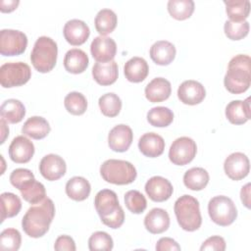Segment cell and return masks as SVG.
Returning a JSON list of instances; mask_svg holds the SVG:
<instances>
[{
	"label": "cell",
	"instance_id": "5b68a950",
	"mask_svg": "<svg viewBox=\"0 0 251 251\" xmlns=\"http://www.w3.org/2000/svg\"><path fill=\"white\" fill-rule=\"evenodd\" d=\"M57 55V43L51 37L40 36L33 45L30 61L35 70L40 73H48L55 67Z\"/></svg>",
	"mask_w": 251,
	"mask_h": 251
},
{
	"label": "cell",
	"instance_id": "44dd1931",
	"mask_svg": "<svg viewBox=\"0 0 251 251\" xmlns=\"http://www.w3.org/2000/svg\"><path fill=\"white\" fill-rule=\"evenodd\" d=\"M138 148L144 156L155 158L164 152L165 141L161 135L155 132H147L139 138Z\"/></svg>",
	"mask_w": 251,
	"mask_h": 251
},
{
	"label": "cell",
	"instance_id": "ee69618b",
	"mask_svg": "<svg viewBox=\"0 0 251 251\" xmlns=\"http://www.w3.org/2000/svg\"><path fill=\"white\" fill-rule=\"evenodd\" d=\"M226 249V241L222 236L214 235L207 238L201 245L200 250H217V251H224Z\"/></svg>",
	"mask_w": 251,
	"mask_h": 251
},
{
	"label": "cell",
	"instance_id": "6da1fadb",
	"mask_svg": "<svg viewBox=\"0 0 251 251\" xmlns=\"http://www.w3.org/2000/svg\"><path fill=\"white\" fill-rule=\"evenodd\" d=\"M54 216L55 205L50 198L45 197L25 212L22 220L23 229L30 237H41L48 231Z\"/></svg>",
	"mask_w": 251,
	"mask_h": 251
},
{
	"label": "cell",
	"instance_id": "8fae6325",
	"mask_svg": "<svg viewBox=\"0 0 251 251\" xmlns=\"http://www.w3.org/2000/svg\"><path fill=\"white\" fill-rule=\"evenodd\" d=\"M226 175L233 179L239 180L247 176L250 170L248 157L241 152H234L227 156L224 163Z\"/></svg>",
	"mask_w": 251,
	"mask_h": 251
},
{
	"label": "cell",
	"instance_id": "c3c4849f",
	"mask_svg": "<svg viewBox=\"0 0 251 251\" xmlns=\"http://www.w3.org/2000/svg\"><path fill=\"white\" fill-rule=\"evenodd\" d=\"M250 183H246L244 186H242L240 191V197L241 201L244 204L246 208H250Z\"/></svg>",
	"mask_w": 251,
	"mask_h": 251
},
{
	"label": "cell",
	"instance_id": "7a4b0ae2",
	"mask_svg": "<svg viewBox=\"0 0 251 251\" xmlns=\"http://www.w3.org/2000/svg\"><path fill=\"white\" fill-rule=\"evenodd\" d=\"M250 65L251 60L248 55L238 54L230 59L224 78V84L227 91L240 94L249 88L251 84Z\"/></svg>",
	"mask_w": 251,
	"mask_h": 251
},
{
	"label": "cell",
	"instance_id": "60d3db41",
	"mask_svg": "<svg viewBox=\"0 0 251 251\" xmlns=\"http://www.w3.org/2000/svg\"><path fill=\"white\" fill-rule=\"evenodd\" d=\"M224 29L227 38L231 40H239L244 38L248 34L249 23L247 21L234 22L228 20L225 23Z\"/></svg>",
	"mask_w": 251,
	"mask_h": 251
},
{
	"label": "cell",
	"instance_id": "83f0119b",
	"mask_svg": "<svg viewBox=\"0 0 251 251\" xmlns=\"http://www.w3.org/2000/svg\"><path fill=\"white\" fill-rule=\"evenodd\" d=\"M0 114L1 118L7 123L17 124L24 119L25 115V108L20 100L11 98L2 103L0 107Z\"/></svg>",
	"mask_w": 251,
	"mask_h": 251
},
{
	"label": "cell",
	"instance_id": "cb8c5ba5",
	"mask_svg": "<svg viewBox=\"0 0 251 251\" xmlns=\"http://www.w3.org/2000/svg\"><path fill=\"white\" fill-rule=\"evenodd\" d=\"M151 59L160 66L171 64L176 57V47L173 43L167 40L156 41L150 48Z\"/></svg>",
	"mask_w": 251,
	"mask_h": 251
},
{
	"label": "cell",
	"instance_id": "484cf974",
	"mask_svg": "<svg viewBox=\"0 0 251 251\" xmlns=\"http://www.w3.org/2000/svg\"><path fill=\"white\" fill-rule=\"evenodd\" d=\"M87 54L78 48L70 49L64 58V67L66 71L72 74H80L88 67Z\"/></svg>",
	"mask_w": 251,
	"mask_h": 251
},
{
	"label": "cell",
	"instance_id": "4316f807",
	"mask_svg": "<svg viewBox=\"0 0 251 251\" xmlns=\"http://www.w3.org/2000/svg\"><path fill=\"white\" fill-rule=\"evenodd\" d=\"M50 129L47 120L39 116L28 118L22 127L23 133L33 139H42L46 137L50 132Z\"/></svg>",
	"mask_w": 251,
	"mask_h": 251
},
{
	"label": "cell",
	"instance_id": "3957f363",
	"mask_svg": "<svg viewBox=\"0 0 251 251\" xmlns=\"http://www.w3.org/2000/svg\"><path fill=\"white\" fill-rule=\"evenodd\" d=\"M96 212L101 222L111 228H119L125 221V212L119 203L118 196L111 189H102L94 199Z\"/></svg>",
	"mask_w": 251,
	"mask_h": 251
},
{
	"label": "cell",
	"instance_id": "d6986e66",
	"mask_svg": "<svg viewBox=\"0 0 251 251\" xmlns=\"http://www.w3.org/2000/svg\"><path fill=\"white\" fill-rule=\"evenodd\" d=\"M146 229L153 233L159 234L166 231L170 226V217L166 210L162 208H153L144 218Z\"/></svg>",
	"mask_w": 251,
	"mask_h": 251
},
{
	"label": "cell",
	"instance_id": "74e56055",
	"mask_svg": "<svg viewBox=\"0 0 251 251\" xmlns=\"http://www.w3.org/2000/svg\"><path fill=\"white\" fill-rule=\"evenodd\" d=\"M65 108L72 115H82L87 108V100L83 94L77 91L70 92L64 99Z\"/></svg>",
	"mask_w": 251,
	"mask_h": 251
},
{
	"label": "cell",
	"instance_id": "5bb4252c",
	"mask_svg": "<svg viewBox=\"0 0 251 251\" xmlns=\"http://www.w3.org/2000/svg\"><path fill=\"white\" fill-rule=\"evenodd\" d=\"M133 133L131 128L124 124L115 126L109 132L108 144L115 152H126L131 145Z\"/></svg>",
	"mask_w": 251,
	"mask_h": 251
},
{
	"label": "cell",
	"instance_id": "30bf717a",
	"mask_svg": "<svg viewBox=\"0 0 251 251\" xmlns=\"http://www.w3.org/2000/svg\"><path fill=\"white\" fill-rule=\"evenodd\" d=\"M197 152L195 141L187 136L176 138L169 150L170 161L177 166H184L190 163Z\"/></svg>",
	"mask_w": 251,
	"mask_h": 251
},
{
	"label": "cell",
	"instance_id": "f546056e",
	"mask_svg": "<svg viewBox=\"0 0 251 251\" xmlns=\"http://www.w3.org/2000/svg\"><path fill=\"white\" fill-rule=\"evenodd\" d=\"M209 182L208 172L200 167H194L187 170L183 176L184 185L191 190H202Z\"/></svg>",
	"mask_w": 251,
	"mask_h": 251
},
{
	"label": "cell",
	"instance_id": "b9f144b4",
	"mask_svg": "<svg viewBox=\"0 0 251 251\" xmlns=\"http://www.w3.org/2000/svg\"><path fill=\"white\" fill-rule=\"evenodd\" d=\"M113 246L112 237L105 231H96L88 239V248L90 251H110L113 249Z\"/></svg>",
	"mask_w": 251,
	"mask_h": 251
},
{
	"label": "cell",
	"instance_id": "ba28073f",
	"mask_svg": "<svg viewBox=\"0 0 251 251\" xmlns=\"http://www.w3.org/2000/svg\"><path fill=\"white\" fill-rule=\"evenodd\" d=\"M31 76V71L24 62L5 63L0 67V83L5 88L21 86Z\"/></svg>",
	"mask_w": 251,
	"mask_h": 251
},
{
	"label": "cell",
	"instance_id": "ac0fdd59",
	"mask_svg": "<svg viewBox=\"0 0 251 251\" xmlns=\"http://www.w3.org/2000/svg\"><path fill=\"white\" fill-rule=\"evenodd\" d=\"M65 39L71 45H81L83 44L90 34L89 26L81 20L73 19L68 21L63 29Z\"/></svg>",
	"mask_w": 251,
	"mask_h": 251
},
{
	"label": "cell",
	"instance_id": "ab89813d",
	"mask_svg": "<svg viewBox=\"0 0 251 251\" xmlns=\"http://www.w3.org/2000/svg\"><path fill=\"white\" fill-rule=\"evenodd\" d=\"M125 204L133 214H141L147 207L145 196L138 190H128L125 194Z\"/></svg>",
	"mask_w": 251,
	"mask_h": 251
},
{
	"label": "cell",
	"instance_id": "bcb514c9",
	"mask_svg": "<svg viewBox=\"0 0 251 251\" xmlns=\"http://www.w3.org/2000/svg\"><path fill=\"white\" fill-rule=\"evenodd\" d=\"M156 250L157 251H166V250H170V251H179L180 250V246L178 245V243L170 237H162L157 241L156 244Z\"/></svg>",
	"mask_w": 251,
	"mask_h": 251
},
{
	"label": "cell",
	"instance_id": "681fc988",
	"mask_svg": "<svg viewBox=\"0 0 251 251\" xmlns=\"http://www.w3.org/2000/svg\"><path fill=\"white\" fill-rule=\"evenodd\" d=\"M0 125H1V133H2L1 143H4L6 136L9 134V128L6 126V121L4 119H2V118H1V121H0Z\"/></svg>",
	"mask_w": 251,
	"mask_h": 251
},
{
	"label": "cell",
	"instance_id": "7402d4cb",
	"mask_svg": "<svg viewBox=\"0 0 251 251\" xmlns=\"http://www.w3.org/2000/svg\"><path fill=\"white\" fill-rule=\"evenodd\" d=\"M172 92L171 82L164 77L153 78L145 87V96L149 102L157 103L168 99Z\"/></svg>",
	"mask_w": 251,
	"mask_h": 251
},
{
	"label": "cell",
	"instance_id": "e575fe53",
	"mask_svg": "<svg viewBox=\"0 0 251 251\" xmlns=\"http://www.w3.org/2000/svg\"><path fill=\"white\" fill-rule=\"evenodd\" d=\"M22 208V202L19 196L12 192H3L1 194V223L6 218H12L19 214Z\"/></svg>",
	"mask_w": 251,
	"mask_h": 251
},
{
	"label": "cell",
	"instance_id": "8992f818",
	"mask_svg": "<svg viewBox=\"0 0 251 251\" xmlns=\"http://www.w3.org/2000/svg\"><path fill=\"white\" fill-rule=\"evenodd\" d=\"M100 174L107 182L119 185L133 182L137 175L136 169L131 163L117 159L106 160L100 167Z\"/></svg>",
	"mask_w": 251,
	"mask_h": 251
},
{
	"label": "cell",
	"instance_id": "ffe728a7",
	"mask_svg": "<svg viewBox=\"0 0 251 251\" xmlns=\"http://www.w3.org/2000/svg\"><path fill=\"white\" fill-rule=\"evenodd\" d=\"M226 117L234 125L245 124L251 117L250 113V97L244 101L233 100L226 107Z\"/></svg>",
	"mask_w": 251,
	"mask_h": 251
},
{
	"label": "cell",
	"instance_id": "277c9868",
	"mask_svg": "<svg viewBox=\"0 0 251 251\" xmlns=\"http://www.w3.org/2000/svg\"><path fill=\"white\" fill-rule=\"evenodd\" d=\"M175 214L180 227L186 231L198 229L202 224L199 202L191 195L184 194L175 203Z\"/></svg>",
	"mask_w": 251,
	"mask_h": 251
},
{
	"label": "cell",
	"instance_id": "8d00e7d4",
	"mask_svg": "<svg viewBox=\"0 0 251 251\" xmlns=\"http://www.w3.org/2000/svg\"><path fill=\"white\" fill-rule=\"evenodd\" d=\"M98 105L104 116L113 118L118 116V114L120 113L122 109V100L117 94L109 92L103 94L99 98Z\"/></svg>",
	"mask_w": 251,
	"mask_h": 251
},
{
	"label": "cell",
	"instance_id": "4dcf8cb0",
	"mask_svg": "<svg viewBox=\"0 0 251 251\" xmlns=\"http://www.w3.org/2000/svg\"><path fill=\"white\" fill-rule=\"evenodd\" d=\"M118 23V18L116 13L111 9H102L100 10L94 20L96 30L102 35L111 33Z\"/></svg>",
	"mask_w": 251,
	"mask_h": 251
},
{
	"label": "cell",
	"instance_id": "e0dca14e",
	"mask_svg": "<svg viewBox=\"0 0 251 251\" xmlns=\"http://www.w3.org/2000/svg\"><path fill=\"white\" fill-rule=\"evenodd\" d=\"M33 154V143L24 135L16 136L9 146V156L15 163H27L30 161Z\"/></svg>",
	"mask_w": 251,
	"mask_h": 251
},
{
	"label": "cell",
	"instance_id": "52a82bcc",
	"mask_svg": "<svg viewBox=\"0 0 251 251\" xmlns=\"http://www.w3.org/2000/svg\"><path fill=\"white\" fill-rule=\"evenodd\" d=\"M208 213L211 220L222 226L231 225L237 217V209L233 201L225 195L213 197L208 203Z\"/></svg>",
	"mask_w": 251,
	"mask_h": 251
},
{
	"label": "cell",
	"instance_id": "7dc6e473",
	"mask_svg": "<svg viewBox=\"0 0 251 251\" xmlns=\"http://www.w3.org/2000/svg\"><path fill=\"white\" fill-rule=\"evenodd\" d=\"M19 3V0H1L0 10L1 12H12L17 8Z\"/></svg>",
	"mask_w": 251,
	"mask_h": 251
},
{
	"label": "cell",
	"instance_id": "9c48e42d",
	"mask_svg": "<svg viewBox=\"0 0 251 251\" xmlns=\"http://www.w3.org/2000/svg\"><path fill=\"white\" fill-rule=\"evenodd\" d=\"M27 46L26 35L17 29H2L0 31V53L3 56H18L25 52Z\"/></svg>",
	"mask_w": 251,
	"mask_h": 251
},
{
	"label": "cell",
	"instance_id": "d6a6232c",
	"mask_svg": "<svg viewBox=\"0 0 251 251\" xmlns=\"http://www.w3.org/2000/svg\"><path fill=\"white\" fill-rule=\"evenodd\" d=\"M224 3L230 21L242 22L248 17L250 12L249 0H225Z\"/></svg>",
	"mask_w": 251,
	"mask_h": 251
},
{
	"label": "cell",
	"instance_id": "f35d334b",
	"mask_svg": "<svg viewBox=\"0 0 251 251\" xmlns=\"http://www.w3.org/2000/svg\"><path fill=\"white\" fill-rule=\"evenodd\" d=\"M22 243V236L16 228H6L0 234V249L4 251H17Z\"/></svg>",
	"mask_w": 251,
	"mask_h": 251
},
{
	"label": "cell",
	"instance_id": "9a60e30c",
	"mask_svg": "<svg viewBox=\"0 0 251 251\" xmlns=\"http://www.w3.org/2000/svg\"><path fill=\"white\" fill-rule=\"evenodd\" d=\"M172 183L165 177L155 176L149 178L145 183V192L149 198L155 202L168 200L173 194Z\"/></svg>",
	"mask_w": 251,
	"mask_h": 251
},
{
	"label": "cell",
	"instance_id": "d4e9b609",
	"mask_svg": "<svg viewBox=\"0 0 251 251\" xmlns=\"http://www.w3.org/2000/svg\"><path fill=\"white\" fill-rule=\"evenodd\" d=\"M124 72L128 81L141 82L148 75L149 67L143 58L132 57L125 64Z\"/></svg>",
	"mask_w": 251,
	"mask_h": 251
},
{
	"label": "cell",
	"instance_id": "7bdbcfd3",
	"mask_svg": "<svg viewBox=\"0 0 251 251\" xmlns=\"http://www.w3.org/2000/svg\"><path fill=\"white\" fill-rule=\"evenodd\" d=\"M34 176L31 171L28 169L19 168L14 170L10 175V182L13 186L18 188L19 190L23 187V185L30 179H33Z\"/></svg>",
	"mask_w": 251,
	"mask_h": 251
},
{
	"label": "cell",
	"instance_id": "1f68e13d",
	"mask_svg": "<svg viewBox=\"0 0 251 251\" xmlns=\"http://www.w3.org/2000/svg\"><path fill=\"white\" fill-rule=\"evenodd\" d=\"M22 197L30 204H37L46 197L44 185L35 178L25 182L20 189Z\"/></svg>",
	"mask_w": 251,
	"mask_h": 251
},
{
	"label": "cell",
	"instance_id": "2e32d148",
	"mask_svg": "<svg viewBox=\"0 0 251 251\" xmlns=\"http://www.w3.org/2000/svg\"><path fill=\"white\" fill-rule=\"evenodd\" d=\"M206 96L204 86L193 79L184 80L177 88L178 99L186 105H196L201 103Z\"/></svg>",
	"mask_w": 251,
	"mask_h": 251
},
{
	"label": "cell",
	"instance_id": "4fadbf2b",
	"mask_svg": "<svg viewBox=\"0 0 251 251\" xmlns=\"http://www.w3.org/2000/svg\"><path fill=\"white\" fill-rule=\"evenodd\" d=\"M90 52L96 62L107 63L114 59L117 53V44L113 38L100 35L92 40Z\"/></svg>",
	"mask_w": 251,
	"mask_h": 251
},
{
	"label": "cell",
	"instance_id": "603a6c76",
	"mask_svg": "<svg viewBox=\"0 0 251 251\" xmlns=\"http://www.w3.org/2000/svg\"><path fill=\"white\" fill-rule=\"evenodd\" d=\"M118 64L112 60L107 63L96 62L92 68V75L100 85H110L118 78Z\"/></svg>",
	"mask_w": 251,
	"mask_h": 251
},
{
	"label": "cell",
	"instance_id": "f6af8a7d",
	"mask_svg": "<svg viewBox=\"0 0 251 251\" xmlns=\"http://www.w3.org/2000/svg\"><path fill=\"white\" fill-rule=\"evenodd\" d=\"M54 249L56 251H75V243L74 239L69 235H60L54 244Z\"/></svg>",
	"mask_w": 251,
	"mask_h": 251
},
{
	"label": "cell",
	"instance_id": "f1b7e54d",
	"mask_svg": "<svg viewBox=\"0 0 251 251\" xmlns=\"http://www.w3.org/2000/svg\"><path fill=\"white\" fill-rule=\"evenodd\" d=\"M91 186L89 181L82 176H74L66 183L67 195L75 201L85 200L90 193Z\"/></svg>",
	"mask_w": 251,
	"mask_h": 251
},
{
	"label": "cell",
	"instance_id": "d590c367",
	"mask_svg": "<svg viewBox=\"0 0 251 251\" xmlns=\"http://www.w3.org/2000/svg\"><path fill=\"white\" fill-rule=\"evenodd\" d=\"M168 11L176 20L188 19L194 11V2L192 0H169Z\"/></svg>",
	"mask_w": 251,
	"mask_h": 251
},
{
	"label": "cell",
	"instance_id": "7c38bea8",
	"mask_svg": "<svg viewBox=\"0 0 251 251\" xmlns=\"http://www.w3.org/2000/svg\"><path fill=\"white\" fill-rule=\"evenodd\" d=\"M67 166L65 160L56 154L44 156L39 163V172L44 178L53 181L66 174Z\"/></svg>",
	"mask_w": 251,
	"mask_h": 251
},
{
	"label": "cell",
	"instance_id": "836d02e7",
	"mask_svg": "<svg viewBox=\"0 0 251 251\" xmlns=\"http://www.w3.org/2000/svg\"><path fill=\"white\" fill-rule=\"evenodd\" d=\"M147 121L153 126L165 127L174 121V113L171 109L164 106L153 107L147 113Z\"/></svg>",
	"mask_w": 251,
	"mask_h": 251
}]
</instances>
